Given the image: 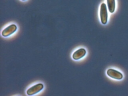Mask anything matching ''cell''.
Instances as JSON below:
<instances>
[{
    "label": "cell",
    "mask_w": 128,
    "mask_h": 96,
    "mask_svg": "<svg viewBox=\"0 0 128 96\" xmlns=\"http://www.w3.org/2000/svg\"><path fill=\"white\" fill-rule=\"evenodd\" d=\"M86 50L84 48H80L76 50L72 55V58L74 60H78L85 56Z\"/></svg>",
    "instance_id": "5"
},
{
    "label": "cell",
    "mask_w": 128,
    "mask_h": 96,
    "mask_svg": "<svg viewBox=\"0 0 128 96\" xmlns=\"http://www.w3.org/2000/svg\"><path fill=\"white\" fill-rule=\"evenodd\" d=\"M100 16L101 22L103 24H106L108 22V10L106 4L104 3H102L100 6Z\"/></svg>",
    "instance_id": "1"
},
{
    "label": "cell",
    "mask_w": 128,
    "mask_h": 96,
    "mask_svg": "<svg viewBox=\"0 0 128 96\" xmlns=\"http://www.w3.org/2000/svg\"><path fill=\"white\" fill-rule=\"evenodd\" d=\"M106 74L110 78L116 80H120L123 78V76L121 72L112 68H110L106 72Z\"/></svg>",
    "instance_id": "4"
},
{
    "label": "cell",
    "mask_w": 128,
    "mask_h": 96,
    "mask_svg": "<svg viewBox=\"0 0 128 96\" xmlns=\"http://www.w3.org/2000/svg\"><path fill=\"white\" fill-rule=\"evenodd\" d=\"M17 30V26L14 24H11L4 28L2 32V35L4 37H7L14 34Z\"/></svg>",
    "instance_id": "3"
},
{
    "label": "cell",
    "mask_w": 128,
    "mask_h": 96,
    "mask_svg": "<svg viewBox=\"0 0 128 96\" xmlns=\"http://www.w3.org/2000/svg\"></svg>",
    "instance_id": "7"
},
{
    "label": "cell",
    "mask_w": 128,
    "mask_h": 96,
    "mask_svg": "<svg viewBox=\"0 0 128 96\" xmlns=\"http://www.w3.org/2000/svg\"><path fill=\"white\" fill-rule=\"evenodd\" d=\"M108 8L110 13H113L115 10V0H106Z\"/></svg>",
    "instance_id": "6"
},
{
    "label": "cell",
    "mask_w": 128,
    "mask_h": 96,
    "mask_svg": "<svg viewBox=\"0 0 128 96\" xmlns=\"http://www.w3.org/2000/svg\"><path fill=\"white\" fill-rule=\"evenodd\" d=\"M44 88L43 84L38 83L30 87L26 90V94L28 96L35 94L40 92Z\"/></svg>",
    "instance_id": "2"
}]
</instances>
